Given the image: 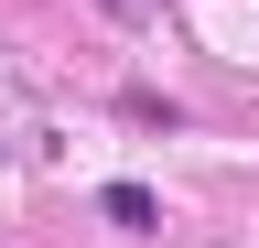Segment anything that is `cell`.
<instances>
[{
	"mask_svg": "<svg viewBox=\"0 0 259 248\" xmlns=\"http://www.w3.org/2000/svg\"><path fill=\"white\" fill-rule=\"evenodd\" d=\"M97 205H108V227H130V237H151V227H162V194H151V183H108Z\"/></svg>",
	"mask_w": 259,
	"mask_h": 248,
	"instance_id": "6da1fadb",
	"label": "cell"
},
{
	"mask_svg": "<svg viewBox=\"0 0 259 248\" xmlns=\"http://www.w3.org/2000/svg\"><path fill=\"white\" fill-rule=\"evenodd\" d=\"M97 11H119V22H141V0H97Z\"/></svg>",
	"mask_w": 259,
	"mask_h": 248,
	"instance_id": "7a4b0ae2",
	"label": "cell"
}]
</instances>
